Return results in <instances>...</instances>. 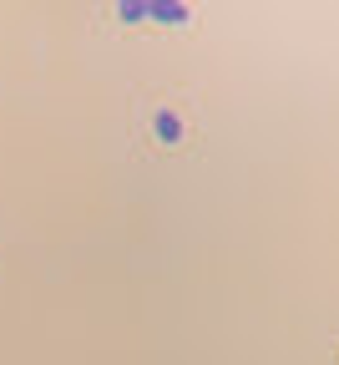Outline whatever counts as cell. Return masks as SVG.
<instances>
[{"mask_svg":"<svg viewBox=\"0 0 339 365\" xmlns=\"http://www.w3.org/2000/svg\"><path fill=\"white\" fill-rule=\"evenodd\" d=\"M152 132H157V137H162V143H182V117H177V112H167V107H162V112H157V117H152Z\"/></svg>","mask_w":339,"mask_h":365,"instance_id":"obj_2","label":"cell"},{"mask_svg":"<svg viewBox=\"0 0 339 365\" xmlns=\"http://www.w3.org/2000/svg\"><path fill=\"white\" fill-rule=\"evenodd\" d=\"M137 6H147V0H137Z\"/></svg>","mask_w":339,"mask_h":365,"instance_id":"obj_4","label":"cell"},{"mask_svg":"<svg viewBox=\"0 0 339 365\" xmlns=\"http://www.w3.org/2000/svg\"><path fill=\"white\" fill-rule=\"evenodd\" d=\"M147 21H162V26H187V6H182V0H147Z\"/></svg>","mask_w":339,"mask_h":365,"instance_id":"obj_1","label":"cell"},{"mask_svg":"<svg viewBox=\"0 0 339 365\" xmlns=\"http://www.w3.org/2000/svg\"><path fill=\"white\" fill-rule=\"evenodd\" d=\"M117 21H122V26L147 21V6H137V0H117Z\"/></svg>","mask_w":339,"mask_h":365,"instance_id":"obj_3","label":"cell"}]
</instances>
